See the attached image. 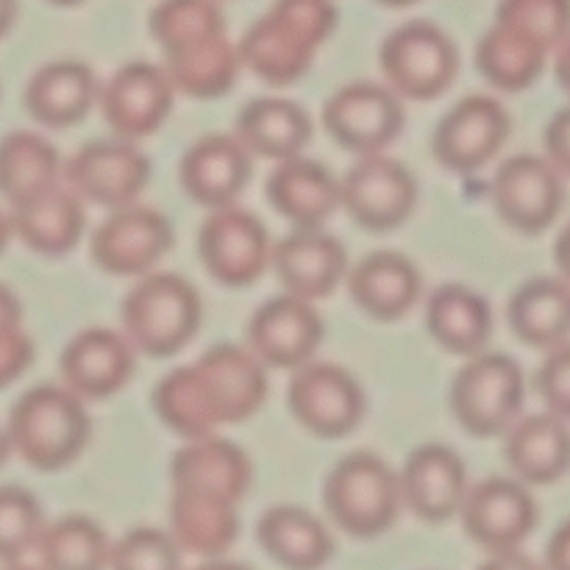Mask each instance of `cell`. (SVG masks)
Returning a JSON list of instances; mask_svg holds the SVG:
<instances>
[{
	"label": "cell",
	"mask_w": 570,
	"mask_h": 570,
	"mask_svg": "<svg viewBox=\"0 0 570 570\" xmlns=\"http://www.w3.org/2000/svg\"><path fill=\"white\" fill-rule=\"evenodd\" d=\"M154 410L159 421L184 440L209 438L223 426L195 362L176 367L156 384Z\"/></svg>",
	"instance_id": "cell-36"
},
{
	"label": "cell",
	"mask_w": 570,
	"mask_h": 570,
	"mask_svg": "<svg viewBox=\"0 0 570 570\" xmlns=\"http://www.w3.org/2000/svg\"><path fill=\"white\" fill-rule=\"evenodd\" d=\"M122 334L142 354L165 360L193 343L200 328V295L176 273H148L122 298Z\"/></svg>",
	"instance_id": "cell-3"
},
{
	"label": "cell",
	"mask_w": 570,
	"mask_h": 570,
	"mask_svg": "<svg viewBox=\"0 0 570 570\" xmlns=\"http://www.w3.org/2000/svg\"><path fill=\"white\" fill-rule=\"evenodd\" d=\"M9 451H11V440H9V434H6L3 429H0V465H3V462H6Z\"/></svg>",
	"instance_id": "cell-54"
},
{
	"label": "cell",
	"mask_w": 570,
	"mask_h": 570,
	"mask_svg": "<svg viewBox=\"0 0 570 570\" xmlns=\"http://www.w3.org/2000/svg\"><path fill=\"white\" fill-rule=\"evenodd\" d=\"M546 410L554 412L562 421H570V343L557 345L540 365L534 379Z\"/></svg>",
	"instance_id": "cell-43"
},
{
	"label": "cell",
	"mask_w": 570,
	"mask_h": 570,
	"mask_svg": "<svg viewBox=\"0 0 570 570\" xmlns=\"http://www.w3.org/2000/svg\"><path fill=\"white\" fill-rule=\"evenodd\" d=\"M9 234H11V223H9V217H6L3 212H0V250H3V245H6V239H9Z\"/></svg>",
	"instance_id": "cell-53"
},
{
	"label": "cell",
	"mask_w": 570,
	"mask_h": 570,
	"mask_svg": "<svg viewBox=\"0 0 570 570\" xmlns=\"http://www.w3.org/2000/svg\"><path fill=\"white\" fill-rule=\"evenodd\" d=\"M504 456L523 484H551L570 471V429L554 412L518 417L507 432Z\"/></svg>",
	"instance_id": "cell-28"
},
{
	"label": "cell",
	"mask_w": 570,
	"mask_h": 570,
	"mask_svg": "<svg viewBox=\"0 0 570 570\" xmlns=\"http://www.w3.org/2000/svg\"><path fill=\"white\" fill-rule=\"evenodd\" d=\"M404 120L401 95L387 83H345L323 106L326 131L356 156L384 154L404 131Z\"/></svg>",
	"instance_id": "cell-8"
},
{
	"label": "cell",
	"mask_w": 570,
	"mask_h": 570,
	"mask_svg": "<svg viewBox=\"0 0 570 570\" xmlns=\"http://www.w3.org/2000/svg\"><path fill=\"white\" fill-rule=\"evenodd\" d=\"M137 348L111 328H83L65 345L59 356L61 382L83 401L111 399L134 376Z\"/></svg>",
	"instance_id": "cell-18"
},
{
	"label": "cell",
	"mask_w": 570,
	"mask_h": 570,
	"mask_svg": "<svg viewBox=\"0 0 570 570\" xmlns=\"http://www.w3.org/2000/svg\"><path fill=\"white\" fill-rule=\"evenodd\" d=\"M20 301L14 298V295L9 293V289L0 284V328L3 326H14V323H20Z\"/></svg>",
	"instance_id": "cell-48"
},
{
	"label": "cell",
	"mask_w": 570,
	"mask_h": 570,
	"mask_svg": "<svg viewBox=\"0 0 570 570\" xmlns=\"http://www.w3.org/2000/svg\"><path fill=\"white\" fill-rule=\"evenodd\" d=\"M507 317L521 343L557 348L570 337V282L562 276L529 278L512 295Z\"/></svg>",
	"instance_id": "cell-33"
},
{
	"label": "cell",
	"mask_w": 570,
	"mask_h": 570,
	"mask_svg": "<svg viewBox=\"0 0 570 570\" xmlns=\"http://www.w3.org/2000/svg\"><path fill=\"white\" fill-rule=\"evenodd\" d=\"M479 570H546V566L534 562L532 557L521 554V551H499V554H490V560H484Z\"/></svg>",
	"instance_id": "cell-47"
},
{
	"label": "cell",
	"mask_w": 570,
	"mask_h": 570,
	"mask_svg": "<svg viewBox=\"0 0 570 570\" xmlns=\"http://www.w3.org/2000/svg\"><path fill=\"white\" fill-rule=\"evenodd\" d=\"M323 340V321L312 301L298 295H278L262 304L248 323V348L267 367L306 365Z\"/></svg>",
	"instance_id": "cell-17"
},
{
	"label": "cell",
	"mask_w": 570,
	"mask_h": 570,
	"mask_svg": "<svg viewBox=\"0 0 570 570\" xmlns=\"http://www.w3.org/2000/svg\"><path fill=\"white\" fill-rule=\"evenodd\" d=\"M195 365H198L223 426L248 421L262 410L267 399V365L254 351L234 343H220L212 345Z\"/></svg>",
	"instance_id": "cell-23"
},
{
	"label": "cell",
	"mask_w": 570,
	"mask_h": 570,
	"mask_svg": "<svg viewBox=\"0 0 570 570\" xmlns=\"http://www.w3.org/2000/svg\"><path fill=\"white\" fill-rule=\"evenodd\" d=\"M273 271L289 295L315 304L348 278V256L343 243L323 228H295L273 245Z\"/></svg>",
	"instance_id": "cell-22"
},
{
	"label": "cell",
	"mask_w": 570,
	"mask_h": 570,
	"mask_svg": "<svg viewBox=\"0 0 570 570\" xmlns=\"http://www.w3.org/2000/svg\"><path fill=\"white\" fill-rule=\"evenodd\" d=\"M523 371L504 354L482 351L468 356L465 367L451 384V410L460 426L473 438H495L510 432L523 406Z\"/></svg>",
	"instance_id": "cell-5"
},
{
	"label": "cell",
	"mask_w": 570,
	"mask_h": 570,
	"mask_svg": "<svg viewBox=\"0 0 570 570\" xmlns=\"http://www.w3.org/2000/svg\"><path fill=\"white\" fill-rule=\"evenodd\" d=\"M295 421L309 434L340 440L354 432L365 415V393L345 367L332 362H306L295 367L287 387Z\"/></svg>",
	"instance_id": "cell-9"
},
{
	"label": "cell",
	"mask_w": 570,
	"mask_h": 570,
	"mask_svg": "<svg viewBox=\"0 0 570 570\" xmlns=\"http://www.w3.org/2000/svg\"><path fill=\"white\" fill-rule=\"evenodd\" d=\"M173 248V226L148 206L115 209L92 234V259L111 276H148Z\"/></svg>",
	"instance_id": "cell-14"
},
{
	"label": "cell",
	"mask_w": 570,
	"mask_h": 570,
	"mask_svg": "<svg viewBox=\"0 0 570 570\" xmlns=\"http://www.w3.org/2000/svg\"><path fill=\"white\" fill-rule=\"evenodd\" d=\"M61 159L53 145L31 131H11L0 139V195L11 206L59 184Z\"/></svg>",
	"instance_id": "cell-37"
},
{
	"label": "cell",
	"mask_w": 570,
	"mask_h": 570,
	"mask_svg": "<svg viewBox=\"0 0 570 570\" xmlns=\"http://www.w3.org/2000/svg\"><path fill=\"white\" fill-rule=\"evenodd\" d=\"M399 479L404 507H410L426 523H445L460 515L471 490L462 456L440 443L412 451Z\"/></svg>",
	"instance_id": "cell-19"
},
{
	"label": "cell",
	"mask_w": 570,
	"mask_h": 570,
	"mask_svg": "<svg viewBox=\"0 0 570 570\" xmlns=\"http://www.w3.org/2000/svg\"><path fill=\"white\" fill-rule=\"evenodd\" d=\"M33 360V345L20 323L0 328V387L14 382Z\"/></svg>",
	"instance_id": "cell-44"
},
{
	"label": "cell",
	"mask_w": 570,
	"mask_h": 570,
	"mask_svg": "<svg viewBox=\"0 0 570 570\" xmlns=\"http://www.w3.org/2000/svg\"><path fill=\"white\" fill-rule=\"evenodd\" d=\"M376 3H382V6H390V9H404V6H412V3H417V0H376Z\"/></svg>",
	"instance_id": "cell-55"
},
{
	"label": "cell",
	"mask_w": 570,
	"mask_h": 570,
	"mask_svg": "<svg viewBox=\"0 0 570 570\" xmlns=\"http://www.w3.org/2000/svg\"><path fill=\"white\" fill-rule=\"evenodd\" d=\"M256 540L276 566L287 570H321L334 557V538L326 523L293 504L267 510L256 527Z\"/></svg>",
	"instance_id": "cell-30"
},
{
	"label": "cell",
	"mask_w": 570,
	"mask_h": 570,
	"mask_svg": "<svg viewBox=\"0 0 570 570\" xmlns=\"http://www.w3.org/2000/svg\"><path fill=\"white\" fill-rule=\"evenodd\" d=\"M549 50L510 26L493 22L476 45V67L490 87L501 92H523L546 70Z\"/></svg>",
	"instance_id": "cell-35"
},
{
	"label": "cell",
	"mask_w": 570,
	"mask_h": 570,
	"mask_svg": "<svg viewBox=\"0 0 570 570\" xmlns=\"http://www.w3.org/2000/svg\"><path fill=\"white\" fill-rule=\"evenodd\" d=\"M334 28V0H276L239 39L243 67L271 87H289L312 70Z\"/></svg>",
	"instance_id": "cell-1"
},
{
	"label": "cell",
	"mask_w": 570,
	"mask_h": 570,
	"mask_svg": "<svg viewBox=\"0 0 570 570\" xmlns=\"http://www.w3.org/2000/svg\"><path fill=\"white\" fill-rule=\"evenodd\" d=\"M546 156H549L551 165L562 173V176H570V106L557 111L554 117L546 126Z\"/></svg>",
	"instance_id": "cell-45"
},
{
	"label": "cell",
	"mask_w": 570,
	"mask_h": 570,
	"mask_svg": "<svg viewBox=\"0 0 570 570\" xmlns=\"http://www.w3.org/2000/svg\"><path fill=\"white\" fill-rule=\"evenodd\" d=\"M48 3H53V6H78L81 0H48Z\"/></svg>",
	"instance_id": "cell-57"
},
{
	"label": "cell",
	"mask_w": 570,
	"mask_h": 570,
	"mask_svg": "<svg viewBox=\"0 0 570 570\" xmlns=\"http://www.w3.org/2000/svg\"><path fill=\"white\" fill-rule=\"evenodd\" d=\"M89 415L83 399L59 384L26 390L11 404L6 434L11 449L37 471H59L70 465L89 443Z\"/></svg>",
	"instance_id": "cell-2"
},
{
	"label": "cell",
	"mask_w": 570,
	"mask_h": 570,
	"mask_svg": "<svg viewBox=\"0 0 570 570\" xmlns=\"http://www.w3.org/2000/svg\"><path fill=\"white\" fill-rule=\"evenodd\" d=\"M11 20H14V0H0V37L9 31Z\"/></svg>",
	"instance_id": "cell-52"
},
{
	"label": "cell",
	"mask_w": 570,
	"mask_h": 570,
	"mask_svg": "<svg viewBox=\"0 0 570 570\" xmlns=\"http://www.w3.org/2000/svg\"><path fill=\"white\" fill-rule=\"evenodd\" d=\"M181 554L170 532L139 527L111 546L109 570H181Z\"/></svg>",
	"instance_id": "cell-42"
},
{
	"label": "cell",
	"mask_w": 570,
	"mask_h": 570,
	"mask_svg": "<svg viewBox=\"0 0 570 570\" xmlns=\"http://www.w3.org/2000/svg\"><path fill=\"white\" fill-rule=\"evenodd\" d=\"M426 326L440 348L468 360L488 348L493 337V312L476 289L445 284L429 298Z\"/></svg>",
	"instance_id": "cell-31"
},
{
	"label": "cell",
	"mask_w": 570,
	"mask_h": 570,
	"mask_svg": "<svg viewBox=\"0 0 570 570\" xmlns=\"http://www.w3.org/2000/svg\"><path fill=\"white\" fill-rule=\"evenodd\" d=\"M11 232L31 250L61 256L78 245L83 234V200L67 184H53L45 193L11 206Z\"/></svg>",
	"instance_id": "cell-27"
},
{
	"label": "cell",
	"mask_w": 570,
	"mask_h": 570,
	"mask_svg": "<svg viewBox=\"0 0 570 570\" xmlns=\"http://www.w3.org/2000/svg\"><path fill=\"white\" fill-rule=\"evenodd\" d=\"M554 259H557V267H560V276L568 278V282H570V223L566 228H562L560 237H557Z\"/></svg>",
	"instance_id": "cell-49"
},
{
	"label": "cell",
	"mask_w": 570,
	"mask_h": 570,
	"mask_svg": "<svg viewBox=\"0 0 570 570\" xmlns=\"http://www.w3.org/2000/svg\"><path fill=\"white\" fill-rule=\"evenodd\" d=\"M100 87L83 61L61 59L39 67L26 83V111L48 128H70L89 115Z\"/></svg>",
	"instance_id": "cell-26"
},
{
	"label": "cell",
	"mask_w": 570,
	"mask_h": 570,
	"mask_svg": "<svg viewBox=\"0 0 570 570\" xmlns=\"http://www.w3.org/2000/svg\"><path fill=\"white\" fill-rule=\"evenodd\" d=\"M254 154L237 134H209L189 145L181 159V187L195 204L206 209L232 206L248 187Z\"/></svg>",
	"instance_id": "cell-20"
},
{
	"label": "cell",
	"mask_w": 570,
	"mask_h": 570,
	"mask_svg": "<svg viewBox=\"0 0 570 570\" xmlns=\"http://www.w3.org/2000/svg\"><path fill=\"white\" fill-rule=\"evenodd\" d=\"M198 254L215 282L250 287L273 265V243L265 223L239 206L209 209L200 223Z\"/></svg>",
	"instance_id": "cell-7"
},
{
	"label": "cell",
	"mask_w": 570,
	"mask_h": 570,
	"mask_svg": "<svg viewBox=\"0 0 570 570\" xmlns=\"http://www.w3.org/2000/svg\"><path fill=\"white\" fill-rule=\"evenodd\" d=\"M42 529L39 501L17 484H3L0 488V562H17L26 551L37 549Z\"/></svg>",
	"instance_id": "cell-41"
},
{
	"label": "cell",
	"mask_w": 570,
	"mask_h": 570,
	"mask_svg": "<svg viewBox=\"0 0 570 570\" xmlns=\"http://www.w3.org/2000/svg\"><path fill=\"white\" fill-rule=\"evenodd\" d=\"M167 532L187 554L200 557V560H217L239 538L237 504L215 499V495L173 490Z\"/></svg>",
	"instance_id": "cell-29"
},
{
	"label": "cell",
	"mask_w": 570,
	"mask_h": 570,
	"mask_svg": "<svg viewBox=\"0 0 570 570\" xmlns=\"http://www.w3.org/2000/svg\"><path fill=\"white\" fill-rule=\"evenodd\" d=\"M456 70L460 50L434 22H406L382 45L384 81L406 100L440 98L454 83Z\"/></svg>",
	"instance_id": "cell-6"
},
{
	"label": "cell",
	"mask_w": 570,
	"mask_h": 570,
	"mask_svg": "<svg viewBox=\"0 0 570 570\" xmlns=\"http://www.w3.org/2000/svg\"><path fill=\"white\" fill-rule=\"evenodd\" d=\"M510 115L490 95H468L434 128V159L451 173H476L504 148Z\"/></svg>",
	"instance_id": "cell-16"
},
{
	"label": "cell",
	"mask_w": 570,
	"mask_h": 570,
	"mask_svg": "<svg viewBox=\"0 0 570 570\" xmlns=\"http://www.w3.org/2000/svg\"><path fill=\"white\" fill-rule=\"evenodd\" d=\"M165 70L176 92L212 100L232 92L243 70V56H239V45H234L226 33H217L167 56Z\"/></svg>",
	"instance_id": "cell-34"
},
{
	"label": "cell",
	"mask_w": 570,
	"mask_h": 570,
	"mask_svg": "<svg viewBox=\"0 0 570 570\" xmlns=\"http://www.w3.org/2000/svg\"><path fill=\"white\" fill-rule=\"evenodd\" d=\"M554 72H557V81H560V87L570 95V39L562 45L560 50H557Z\"/></svg>",
	"instance_id": "cell-50"
},
{
	"label": "cell",
	"mask_w": 570,
	"mask_h": 570,
	"mask_svg": "<svg viewBox=\"0 0 570 570\" xmlns=\"http://www.w3.org/2000/svg\"><path fill=\"white\" fill-rule=\"evenodd\" d=\"M267 198L295 228H323L334 212L343 209L340 178L304 156L278 161L267 178Z\"/></svg>",
	"instance_id": "cell-25"
},
{
	"label": "cell",
	"mask_w": 570,
	"mask_h": 570,
	"mask_svg": "<svg viewBox=\"0 0 570 570\" xmlns=\"http://www.w3.org/2000/svg\"><path fill=\"white\" fill-rule=\"evenodd\" d=\"M61 176L78 198L115 212L137 204L150 181V159L131 139H104L76 150Z\"/></svg>",
	"instance_id": "cell-10"
},
{
	"label": "cell",
	"mask_w": 570,
	"mask_h": 570,
	"mask_svg": "<svg viewBox=\"0 0 570 570\" xmlns=\"http://www.w3.org/2000/svg\"><path fill=\"white\" fill-rule=\"evenodd\" d=\"M150 33L165 56H170L189 45L226 33V17L217 0H161L150 11Z\"/></svg>",
	"instance_id": "cell-39"
},
{
	"label": "cell",
	"mask_w": 570,
	"mask_h": 570,
	"mask_svg": "<svg viewBox=\"0 0 570 570\" xmlns=\"http://www.w3.org/2000/svg\"><path fill=\"white\" fill-rule=\"evenodd\" d=\"M490 189L501 220L521 234H543L566 206L562 173L549 156H510L495 170Z\"/></svg>",
	"instance_id": "cell-12"
},
{
	"label": "cell",
	"mask_w": 570,
	"mask_h": 570,
	"mask_svg": "<svg viewBox=\"0 0 570 570\" xmlns=\"http://www.w3.org/2000/svg\"><path fill=\"white\" fill-rule=\"evenodd\" d=\"M460 518L473 543L499 554L521 549L523 540L534 532L538 504L521 479L493 476L471 484Z\"/></svg>",
	"instance_id": "cell-13"
},
{
	"label": "cell",
	"mask_w": 570,
	"mask_h": 570,
	"mask_svg": "<svg viewBox=\"0 0 570 570\" xmlns=\"http://www.w3.org/2000/svg\"><path fill=\"white\" fill-rule=\"evenodd\" d=\"M546 570H570V518L546 546Z\"/></svg>",
	"instance_id": "cell-46"
},
{
	"label": "cell",
	"mask_w": 570,
	"mask_h": 570,
	"mask_svg": "<svg viewBox=\"0 0 570 570\" xmlns=\"http://www.w3.org/2000/svg\"><path fill=\"white\" fill-rule=\"evenodd\" d=\"M343 209L367 232H393L404 226L417 206V181L410 167L384 154L360 156L340 178Z\"/></svg>",
	"instance_id": "cell-11"
},
{
	"label": "cell",
	"mask_w": 570,
	"mask_h": 570,
	"mask_svg": "<svg viewBox=\"0 0 570 570\" xmlns=\"http://www.w3.org/2000/svg\"><path fill=\"white\" fill-rule=\"evenodd\" d=\"M323 504L345 534L360 540L387 532L404 507L401 479L382 456L354 451L328 471Z\"/></svg>",
	"instance_id": "cell-4"
},
{
	"label": "cell",
	"mask_w": 570,
	"mask_h": 570,
	"mask_svg": "<svg viewBox=\"0 0 570 570\" xmlns=\"http://www.w3.org/2000/svg\"><path fill=\"white\" fill-rule=\"evenodd\" d=\"M193 570H254L250 566H243V562H232V560H223V557H217V560H204L198 568Z\"/></svg>",
	"instance_id": "cell-51"
},
{
	"label": "cell",
	"mask_w": 570,
	"mask_h": 570,
	"mask_svg": "<svg viewBox=\"0 0 570 570\" xmlns=\"http://www.w3.org/2000/svg\"><path fill=\"white\" fill-rule=\"evenodd\" d=\"M495 22L557 53L570 39V0H501Z\"/></svg>",
	"instance_id": "cell-40"
},
{
	"label": "cell",
	"mask_w": 570,
	"mask_h": 570,
	"mask_svg": "<svg viewBox=\"0 0 570 570\" xmlns=\"http://www.w3.org/2000/svg\"><path fill=\"white\" fill-rule=\"evenodd\" d=\"M423 278L417 267L395 250H376L348 271V293L365 315L376 321H401L415 309Z\"/></svg>",
	"instance_id": "cell-24"
},
{
	"label": "cell",
	"mask_w": 570,
	"mask_h": 570,
	"mask_svg": "<svg viewBox=\"0 0 570 570\" xmlns=\"http://www.w3.org/2000/svg\"><path fill=\"white\" fill-rule=\"evenodd\" d=\"M234 134L250 154L278 165L304 154L312 139V117L295 100L256 98L237 115Z\"/></svg>",
	"instance_id": "cell-32"
},
{
	"label": "cell",
	"mask_w": 570,
	"mask_h": 570,
	"mask_svg": "<svg viewBox=\"0 0 570 570\" xmlns=\"http://www.w3.org/2000/svg\"><path fill=\"white\" fill-rule=\"evenodd\" d=\"M3 570H42V568H31V566H20V562H9Z\"/></svg>",
	"instance_id": "cell-56"
},
{
	"label": "cell",
	"mask_w": 570,
	"mask_h": 570,
	"mask_svg": "<svg viewBox=\"0 0 570 570\" xmlns=\"http://www.w3.org/2000/svg\"><path fill=\"white\" fill-rule=\"evenodd\" d=\"M170 479L173 490H189L239 504L254 482V465L237 443L209 434L184 440L170 460Z\"/></svg>",
	"instance_id": "cell-21"
},
{
	"label": "cell",
	"mask_w": 570,
	"mask_h": 570,
	"mask_svg": "<svg viewBox=\"0 0 570 570\" xmlns=\"http://www.w3.org/2000/svg\"><path fill=\"white\" fill-rule=\"evenodd\" d=\"M173 98L176 87L165 67L128 61L100 87L98 104L115 137L137 142L165 126L173 111Z\"/></svg>",
	"instance_id": "cell-15"
},
{
	"label": "cell",
	"mask_w": 570,
	"mask_h": 570,
	"mask_svg": "<svg viewBox=\"0 0 570 570\" xmlns=\"http://www.w3.org/2000/svg\"><path fill=\"white\" fill-rule=\"evenodd\" d=\"M111 546L104 529L87 515H65L48 523L37 540L42 570H109Z\"/></svg>",
	"instance_id": "cell-38"
}]
</instances>
